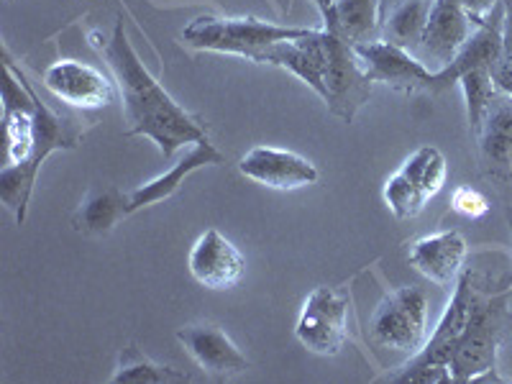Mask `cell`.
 Instances as JSON below:
<instances>
[{
	"mask_svg": "<svg viewBox=\"0 0 512 384\" xmlns=\"http://www.w3.org/2000/svg\"><path fill=\"white\" fill-rule=\"evenodd\" d=\"M93 47L108 59V67L121 88L128 134L152 139L167 159L175 157L185 144H198L205 139V128L198 118H192L182 105H177L175 98L154 80L152 72L146 70L128 41L123 21H116L111 39H105V44L93 39Z\"/></svg>",
	"mask_w": 512,
	"mask_h": 384,
	"instance_id": "1",
	"label": "cell"
},
{
	"mask_svg": "<svg viewBox=\"0 0 512 384\" xmlns=\"http://www.w3.org/2000/svg\"><path fill=\"white\" fill-rule=\"evenodd\" d=\"M3 59H6L8 70L16 72V77L24 82L26 88L34 95V152H31L29 162L24 164H6L0 169V200L6 203L8 210H13L18 226L26 221V210H29L31 192H34L36 175H39V167L44 164V159L52 152H59V149H75L77 141H80L82 131L75 126V121L62 113L49 111L47 103L39 100L34 85L29 82V77L18 70L13 64L11 54L3 47Z\"/></svg>",
	"mask_w": 512,
	"mask_h": 384,
	"instance_id": "2",
	"label": "cell"
},
{
	"mask_svg": "<svg viewBox=\"0 0 512 384\" xmlns=\"http://www.w3.org/2000/svg\"><path fill=\"white\" fill-rule=\"evenodd\" d=\"M477 290H474V274L461 272L459 280L454 285V297L448 308L443 310L441 320H438L436 331L423 344L418 354L408 361V367L402 369L395 382H420V384H433V382H451L448 374V361L454 356L456 346H459L461 336L469 328L472 320L474 305H477Z\"/></svg>",
	"mask_w": 512,
	"mask_h": 384,
	"instance_id": "3",
	"label": "cell"
},
{
	"mask_svg": "<svg viewBox=\"0 0 512 384\" xmlns=\"http://www.w3.org/2000/svg\"><path fill=\"white\" fill-rule=\"evenodd\" d=\"M313 29H290V26H274L256 18H213L200 16L187 24L182 31L185 44L200 52L239 54L254 62H262V54L280 41L300 39Z\"/></svg>",
	"mask_w": 512,
	"mask_h": 384,
	"instance_id": "4",
	"label": "cell"
},
{
	"mask_svg": "<svg viewBox=\"0 0 512 384\" xmlns=\"http://www.w3.org/2000/svg\"><path fill=\"white\" fill-rule=\"evenodd\" d=\"M428 295L420 287L390 292L369 320V336L377 346L400 354H418L425 344Z\"/></svg>",
	"mask_w": 512,
	"mask_h": 384,
	"instance_id": "5",
	"label": "cell"
},
{
	"mask_svg": "<svg viewBox=\"0 0 512 384\" xmlns=\"http://www.w3.org/2000/svg\"><path fill=\"white\" fill-rule=\"evenodd\" d=\"M505 300H482L477 297L469 328L461 336L454 356L448 361L451 382H472L495 372L497 367V346H500L502 331H505Z\"/></svg>",
	"mask_w": 512,
	"mask_h": 384,
	"instance_id": "6",
	"label": "cell"
},
{
	"mask_svg": "<svg viewBox=\"0 0 512 384\" xmlns=\"http://www.w3.org/2000/svg\"><path fill=\"white\" fill-rule=\"evenodd\" d=\"M446 182V159L433 146H420L384 185V203L395 218H415Z\"/></svg>",
	"mask_w": 512,
	"mask_h": 384,
	"instance_id": "7",
	"label": "cell"
},
{
	"mask_svg": "<svg viewBox=\"0 0 512 384\" xmlns=\"http://www.w3.org/2000/svg\"><path fill=\"white\" fill-rule=\"evenodd\" d=\"M349 300L333 287H315L297 315L295 336L308 351L318 356H336L344 349L349 328Z\"/></svg>",
	"mask_w": 512,
	"mask_h": 384,
	"instance_id": "8",
	"label": "cell"
},
{
	"mask_svg": "<svg viewBox=\"0 0 512 384\" xmlns=\"http://www.w3.org/2000/svg\"><path fill=\"white\" fill-rule=\"evenodd\" d=\"M326 34V105L331 113L341 121L351 123L359 108L372 95V80L367 77L364 67H361L359 57H356L354 47L341 36Z\"/></svg>",
	"mask_w": 512,
	"mask_h": 384,
	"instance_id": "9",
	"label": "cell"
},
{
	"mask_svg": "<svg viewBox=\"0 0 512 384\" xmlns=\"http://www.w3.org/2000/svg\"><path fill=\"white\" fill-rule=\"evenodd\" d=\"M354 52L372 82H384L400 93H418V90L438 93L441 90L438 72L428 70L420 59L410 54V49L397 47L392 41H364V44H356Z\"/></svg>",
	"mask_w": 512,
	"mask_h": 384,
	"instance_id": "10",
	"label": "cell"
},
{
	"mask_svg": "<svg viewBox=\"0 0 512 384\" xmlns=\"http://www.w3.org/2000/svg\"><path fill=\"white\" fill-rule=\"evenodd\" d=\"M187 267L195 282L208 290H231L244 277L246 259L221 231L208 228L192 246Z\"/></svg>",
	"mask_w": 512,
	"mask_h": 384,
	"instance_id": "11",
	"label": "cell"
},
{
	"mask_svg": "<svg viewBox=\"0 0 512 384\" xmlns=\"http://www.w3.org/2000/svg\"><path fill=\"white\" fill-rule=\"evenodd\" d=\"M44 85L57 95L62 103L82 111L105 108L113 100V85L105 80V75L90 64L75 62V59H62L54 62L44 72Z\"/></svg>",
	"mask_w": 512,
	"mask_h": 384,
	"instance_id": "12",
	"label": "cell"
},
{
	"mask_svg": "<svg viewBox=\"0 0 512 384\" xmlns=\"http://www.w3.org/2000/svg\"><path fill=\"white\" fill-rule=\"evenodd\" d=\"M239 169L249 180L274 190H295L318 180V169L310 159L274 146H254L239 162Z\"/></svg>",
	"mask_w": 512,
	"mask_h": 384,
	"instance_id": "13",
	"label": "cell"
},
{
	"mask_svg": "<svg viewBox=\"0 0 512 384\" xmlns=\"http://www.w3.org/2000/svg\"><path fill=\"white\" fill-rule=\"evenodd\" d=\"M177 341L198 361V367L213 377H231L251 367L239 346L233 344L216 323H192V326L180 328Z\"/></svg>",
	"mask_w": 512,
	"mask_h": 384,
	"instance_id": "14",
	"label": "cell"
},
{
	"mask_svg": "<svg viewBox=\"0 0 512 384\" xmlns=\"http://www.w3.org/2000/svg\"><path fill=\"white\" fill-rule=\"evenodd\" d=\"M502 16H505V8L500 3V6L492 8V13L484 16L482 24L464 41V47L451 59V64H446L443 70H436L441 90L456 85L464 72L477 70V67L495 70L497 64L505 59V49H502Z\"/></svg>",
	"mask_w": 512,
	"mask_h": 384,
	"instance_id": "15",
	"label": "cell"
},
{
	"mask_svg": "<svg viewBox=\"0 0 512 384\" xmlns=\"http://www.w3.org/2000/svg\"><path fill=\"white\" fill-rule=\"evenodd\" d=\"M262 62L285 67L292 75L313 88L320 98L326 100V34L323 31H308L300 39L280 41L262 54Z\"/></svg>",
	"mask_w": 512,
	"mask_h": 384,
	"instance_id": "16",
	"label": "cell"
},
{
	"mask_svg": "<svg viewBox=\"0 0 512 384\" xmlns=\"http://www.w3.org/2000/svg\"><path fill=\"white\" fill-rule=\"evenodd\" d=\"M472 18L466 16L461 0H433L428 24H425L420 47L431 59L441 64V70L459 54L472 31Z\"/></svg>",
	"mask_w": 512,
	"mask_h": 384,
	"instance_id": "17",
	"label": "cell"
},
{
	"mask_svg": "<svg viewBox=\"0 0 512 384\" xmlns=\"http://www.w3.org/2000/svg\"><path fill=\"white\" fill-rule=\"evenodd\" d=\"M466 259V241L459 231H443L415 241L410 262L438 287H451L459 280Z\"/></svg>",
	"mask_w": 512,
	"mask_h": 384,
	"instance_id": "18",
	"label": "cell"
},
{
	"mask_svg": "<svg viewBox=\"0 0 512 384\" xmlns=\"http://www.w3.org/2000/svg\"><path fill=\"white\" fill-rule=\"evenodd\" d=\"M218 164H223V154L218 152L216 146L208 141V136H205V139H200L198 144H195V149H192L182 162H177L175 167L169 169V172H164L157 180L146 182L139 190L131 192V195H128V210L136 213V210L141 208L162 203V200H167L169 195H175V192L180 190V185L192 175V172H198V169L203 167H218Z\"/></svg>",
	"mask_w": 512,
	"mask_h": 384,
	"instance_id": "19",
	"label": "cell"
},
{
	"mask_svg": "<svg viewBox=\"0 0 512 384\" xmlns=\"http://www.w3.org/2000/svg\"><path fill=\"white\" fill-rule=\"evenodd\" d=\"M128 195L118 192L116 187H95L88 192V198L82 200L80 208L72 216V228L85 236H105L116 228L121 218H126Z\"/></svg>",
	"mask_w": 512,
	"mask_h": 384,
	"instance_id": "20",
	"label": "cell"
},
{
	"mask_svg": "<svg viewBox=\"0 0 512 384\" xmlns=\"http://www.w3.org/2000/svg\"><path fill=\"white\" fill-rule=\"evenodd\" d=\"M326 31L349 41L351 47L372 41L379 26V0H336L331 11L323 16Z\"/></svg>",
	"mask_w": 512,
	"mask_h": 384,
	"instance_id": "21",
	"label": "cell"
},
{
	"mask_svg": "<svg viewBox=\"0 0 512 384\" xmlns=\"http://www.w3.org/2000/svg\"><path fill=\"white\" fill-rule=\"evenodd\" d=\"M479 149L492 172L512 169V98L497 100L479 128Z\"/></svg>",
	"mask_w": 512,
	"mask_h": 384,
	"instance_id": "22",
	"label": "cell"
},
{
	"mask_svg": "<svg viewBox=\"0 0 512 384\" xmlns=\"http://www.w3.org/2000/svg\"><path fill=\"white\" fill-rule=\"evenodd\" d=\"M111 382L116 384H164V382H187V374L177 372L175 367L157 364L136 346H128L118 356V367Z\"/></svg>",
	"mask_w": 512,
	"mask_h": 384,
	"instance_id": "23",
	"label": "cell"
},
{
	"mask_svg": "<svg viewBox=\"0 0 512 384\" xmlns=\"http://www.w3.org/2000/svg\"><path fill=\"white\" fill-rule=\"evenodd\" d=\"M428 13H431L428 0H400L387 16V21H384L387 41L402 49L420 47L425 24H428Z\"/></svg>",
	"mask_w": 512,
	"mask_h": 384,
	"instance_id": "24",
	"label": "cell"
},
{
	"mask_svg": "<svg viewBox=\"0 0 512 384\" xmlns=\"http://www.w3.org/2000/svg\"><path fill=\"white\" fill-rule=\"evenodd\" d=\"M459 85L464 90L466 98V116H469V126H472V134H479L484 118H487L489 108L495 103V80H492V70L487 67H477V70H469L459 77Z\"/></svg>",
	"mask_w": 512,
	"mask_h": 384,
	"instance_id": "25",
	"label": "cell"
},
{
	"mask_svg": "<svg viewBox=\"0 0 512 384\" xmlns=\"http://www.w3.org/2000/svg\"><path fill=\"white\" fill-rule=\"evenodd\" d=\"M451 205H454L456 213L466 218H482L489 210L487 198H484L482 192L472 190V187H459L454 192V198H451Z\"/></svg>",
	"mask_w": 512,
	"mask_h": 384,
	"instance_id": "26",
	"label": "cell"
},
{
	"mask_svg": "<svg viewBox=\"0 0 512 384\" xmlns=\"http://www.w3.org/2000/svg\"><path fill=\"white\" fill-rule=\"evenodd\" d=\"M502 0H461V6H464L466 16L472 18V24L479 26L484 21L487 13H492V8L500 6Z\"/></svg>",
	"mask_w": 512,
	"mask_h": 384,
	"instance_id": "27",
	"label": "cell"
},
{
	"mask_svg": "<svg viewBox=\"0 0 512 384\" xmlns=\"http://www.w3.org/2000/svg\"><path fill=\"white\" fill-rule=\"evenodd\" d=\"M492 80H495L497 90H502L507 98H512V62L510 59H502V62L497 64L495 70H492Z\"/></svg>",
	"mask_w": 512,
	"mask_h": 384,
	"instance_id": "28",
	"label": "cell"
},
{
	"mask_svg": "<svg viewBox=\"0 0 512 384\" xmlns=\"http://www.w3.org/2000/svg\"><path fill=\"white\" fill-rule=\"evenodd\" d=\"M505 16H502V49H505V59L512 62V0H502Z\"/></svg>",
	"mask_w": 512,
	"mask_h": 384,
	"instance_id": "29",
	"label": "cell"
},
{
	"mask_svg": "<svg viewBox=\"0 0 512 384\" xmlns=\"http://www.w3.org/2000/svg\"><path fill=\"white\" fill-rule=\"evenodd\" d=\"M315 6H318V11H320V18L326 16L328 11H331L333 8V3H336V0H313Z\"/></svg>",
	"mask_w": 512,
	"mask_h": 384,
	"instance_id": "30",
	"label": "cell"
},
{
	"mask_svg": "<svg viewBox=\"0 0 512 384\" xmlns=\"http://www.w3.org/2000/svg\"><path fill=\"white\" fill-rule=\"evenodd\" d=\"M384 21H387V0H379V26H382V29Z\"/></svg>",
	"mask_w": 512,
	"mask_h": 384,
	"instance_id": "31",
	"label": "cell"
},
{
	"mask_svg": "<svg viewBox=\"0 0 512 384\" xmlns=\"http://www.w3.org/2000/svg\"><path fill=\"white\" fill-rule=\"evenodd\" d=\"M400 0H387V16H390V8H395Z\"/></svg>",
	"mask_w": 512,
	"mask_h": 384,
	"instance_id": "32",
	"label": "cell"
}]
</instances>
